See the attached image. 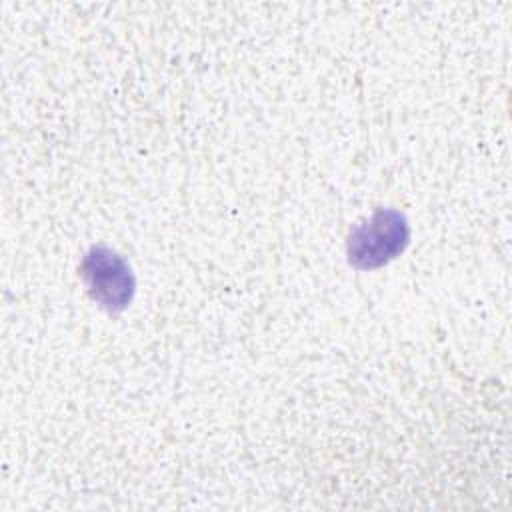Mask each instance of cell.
<instances>
[{
    "mask_svg": "<svg viewBox=\"0 0 512 512\" xmlns=\"http://www.w3.org/2000/svg\"><path fill=\"white\" fill-rule=\"evenodd\" d=\"M406 238L408 226L402 214L394 210H380L370 218V222L358 226L350 236V262L360 268L378 266L400 252Z\"/></svg>",
    "mask_w": 512,
    "mask_h": 512,
    "instance_id": "obj_1",
    "label": "cell"
},
{
    "mask_svg": "<svg viewBox=\"0 0 512 512\" xmlns=\"http://www.w3.org/2000/svg\"><path fill=\"white\" fill-rule=\"evenodd\" d=\"M82 276L94 300L102 306L116 310L124 308L132 296V274L126 262L110 250H92L82 264Z\"/></svg>",
    "mask_w": 512,
    "mask_h": 512,
    "instance_id": "obj_2",
    "label": "cell"
}]
</instances>
